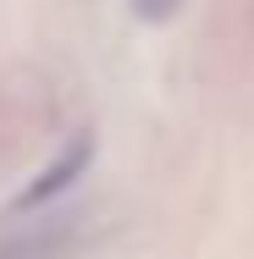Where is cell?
I'll use <instances>...</instances> for the list:
<instances>
[{
    "mask_svg": "<svg viewBox=\"0 0 254 259\" xmlns=\"http://www.w3.org/2000/svg\"><path fill=\"white\" fill-rule=\"evenodd\" d=\"M89 155H94V138H89V133H78V138H72V149H61V155L39 171V182H28V188L17 193V209H39L45 199H55V193H61L83 165H89Z\"/></svg>",
    "mask_w": 254,
    "mask_h": 259,
    "instance_id": "obj_1",
    "label": "cell"
},
{
    "mask_svg": "<svg viewBox=\"0 0 254 259\" xmlns=\"http://www.w3.org/2000/svg\"><path fill=\"white\" fill-rule=\"evenodd\" d=\"M133 11H138L144 22H160V17H171V11H177V0H133Z\"/></svg>",
    "mask_w": 254,
    "mask_h": 259,
    "instance_id": "obj_2",
    "label": "cell"
}]
</instances>
